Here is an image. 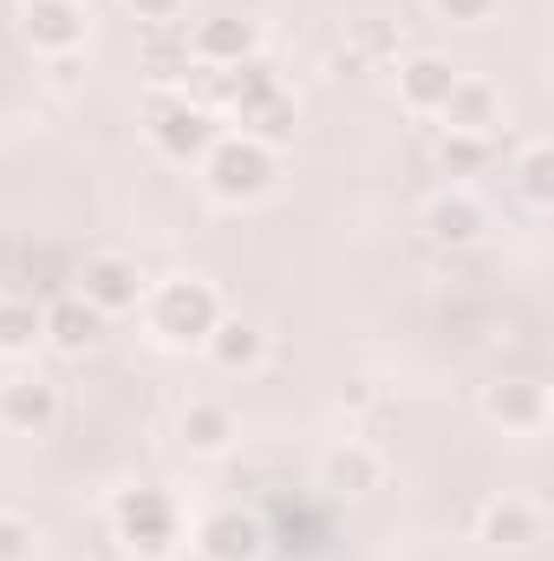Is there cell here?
Masks as SVG:
<instances>
[{
    "instance_id": "6da1fadb",
    "label": "cell",
    "mask_w": 554,
    "mask_h": 561,
    "mask_svg": "<svg viewBox=\"0 0 554 561\" xmlns=\"http://www.w3.org/2000/svg\"><path fill=\"white\" fill-rule=\"evenodd\" d=\"M138 313L163 353H203V340L222 320V294H216V280H203V275H170V280H150Z\"/></svg>"
},
{
    "instance_id": "7a4b0ae2",
    "label": "cell",
    "mask_w": 554,
    "mask_h": 561,
    "mask_svg": "<svg viewBox=\"0 0 554 561\" xmlns=\"http://www.w3.org/2000/svg\"><path fill=\"white\" fill-rule=\"evenodd\" d=\"M203 183L216 203H255L275 190V150L249 131H222L203 150Z\"/></svg>"
},
{
    "instance_id": "3957f363",
    "label": "cell",
    "mask_w": 554,
    "mask_h": 561,
    "mask_svg": "<svg viewBox=\"0 0 554 561\" xmlns=\"http://www.w3.org/2000/svg\"><path fill=\"white\" fill-rule=\"evenodd\" d=\"M143 138H150L157 157H170V163H203V150L222 138V112L203 105V99H189V92H163L143 112Z\"/></svg>"
},
{
    "instance_id": "277c9868",
    "label": "cell",
    "mask_w": 554,
    "mask_h": 561,
    "mask_svg": "<svg viewBox=\"0 0 554 561\" xmlns=\"http://www.w3.org/2000/svg\"><path fill=\"white\" fill-rule=\"evenodd\" d=\"M176 503H170V490H157V483H138V490H118L112 496V529H118V542L131 549V556H170L176 549Z\"/></svg>"
},
{
    "instance_id": "5b68a950",
    "label": "cell",
    "mask_w": 554,
    "mask_h": 561,
    "mask_svg": "<svg viewBox=\"0 0 554 561\" xmlns=\"http://www.w3.org/2000/svg\"><path fill=\"white\" fill-rule=\"evenodd\" d=\"M20 33H26V46L46 53V59L85 53L92 13H85V0H20Z\"/></svg>"
},
{
    "instance_id": "8992f818",
    "label": "cell",
    "mask_w": 554,
    "mask_h": 561,
    "mask_svg": "<svg viewBox=\"0 0 554 561\" xmlns=\"http://www.w3.org/2000/svg\"><path fill=\"white\" fill-rule=\"evenodd\" d=\"M79 300H92L105 320H118V313H138L143 294H150V275H143L131 255H92L85 268H79V287H72Z\"/></svg>"
},
{
    "instance_id": "52a82bcc",
    "label": "cell",
    "mask_w": 554,
    "mask_h": 561,
    "mask_svg": "<svg viewBox=\"0 0 554 561\" xmlns=\"http://www.w3.org/2000/svg\"><path fill=\"white\" fill-rule=\"evenodd\" d=\"M189 59L209 66V72H235V66L262 59V20H249V13L196 20V33H189Z\"/></svg>"
},
{
    "instance_id": "ba28073f",
    "label": "cell",
    "mask_w": 554,
    "mask_h": 561,
    "mask_svg": "<svg viewBox=\"0 0 554 561\" xmlns=\"http://www.w3.org/2000/svg\"><path fill=\"white\" fill-rule=\"evenodd\" d=\"M59 419H66V399H59L53 379L13 373V379L0 386V424H7L13 437H46V431H59Z\"/></svg>"
},
{
    "instance_id": "9c48e42d",
    "label": "cell",
    "mask_w": 554,
    "mask_h": 561,
    "mask_svg": "<svg viewBox=\"0 0 554 561\" xmlns=\"http://www.w3.org/2000/svg\"><path fill=\"white\" fill-rule=\"evenodd\" d=\"M196 556L203 561H262L268 556V529H262V516H249V510H209L203 523H196Z\"/></svg>"
},
{
    "instance_id": "30bf717a",
    "label": "cell",
    "mask_w": 554,
    "mask_h": 561,
    "mask_svg": "<svg viewBox=\"0 0 554 561\" xmlns=\"http://www.w3.org/2000/svg\"><path fill=\"white\" fill-rule=\"evenodd\" d=\"M457 66L443 59V53H412V59H399V105L417 112V118H437L443 112V99L457 92Z\"/></svg>"
},
{
    "instance_id": "8fae6325",
    "label": "cell",
    "mask_w": 554,
    "mask_h": 561,
    "mask_svg": "<svg viewBox=\"0 0 554 561\" xmlns=\"http://www.w3.org/2000/svg\"><path fill=\"white\" fill-rule=\"evenodd\" d=\"M483 229H489V209H483L470 190H437V196L424 203V236H430L437 249H470Z\"/></svg>"
},
{
    "instance_id": "7c38bea8",
    "label": "cell",
    "mask_w": 554,
    "mask_h": 561,
    "mask_svg": "<svg viewBox=\"0 0 554 561\" xmlns=\"http://www.w3.org/2000/svg\"><path fill=\"white\" fill-rule=\"evenodd\" d=\"M320 483L333 496H372L385 483V457L366 444V437H339L326 457H320Z\"/></svg>"
},
{
    "instance_id": "4fadbf2b",
    "label": "cell",
    "mask_w": 554,
    "mask_h": 561,
    "mask_svg": "<svg viewBox=\"0 0 554 561\" xmlns=\"http://www.w3.org/2000/svg\"><path fill=\"white\" fill-rule=\"evenodd\" d=\"M483 412L503 424V431H516V437H535L549 424V386L542 379H496L483 392Z\"/></svg>"
},
{
    "instance_id": "5bb4252c",
    "label": "cell",
    "mask_w": 554,
    "mask_h": 561,
    "mask_svg": "<svg viewBox=\"0 0 554 561\" xmlns=\"http://www.w3.org/2000/svg\"><path fill=\"white\" fill-rule=\"evenodd\" d=\"M203 353H209L216 373H255V366L268 359V333H262L255 320H242V313H222L216 333L203 340Z\"/></svg>"
},
{
    "instance_id": "9a60e30c",
    "label": "cell",
    "mask_w": 554,
    "mask_h": 561,
    "mask_svg": "<svg viewBox=\"0 0 554 561\" xmlns=\"http://www.w3.org/2000/svg\"><path fill=\"white\" fill-rule=\"evenodd\" d=\"M176 444H183L189 457H222V450L235 444V412H229L222 399H189V405L176 412Z\"/></svg>"
},
{
    "instance_id": "2e32d148",
    "label": "cell",
    "mask_w": 554,
    "mask_h": 561,
    "mask_svg": "<svg viewBox=\"0 0 554 561\" xmlns=\"http://www.w3.org/2000/svg\"><path fill=\"white\" fill-rule=\"evenodd\" d=\"M39 313H46V346H59V353H92L105 340V313L92 300H79V294H59Z\"/></svg>"
},
{
    "instance_id": "e0dca14e",
    "label": "cell",
    "mask_w": 554,
    "mask_h": 561,
    "mask_svg": "<svg viewBox=\"0 0 554 561\" xmlns=\"http://www.w3.org/2000/svg\"><path fill=\"white\" fill-rule=\"evenodd\" d=\"M476 536H483L489 549H529V542L542 536V516H535V503H522V496H496V503H483Z\"/></svg>"
},
{
    "instance_id": "ac0fdd59",
    "label": "cell",
    "mask_w": 554,
    "mask_h": 561,
    "mask_svg": "<svg viewBox=\"0 0 554 561\" xmlns=\"http://www.w3.org/2000/svg\"><path fill=\"white\" fill-rule=\"evenodd\" d=\"M443 131H476V138H489L496 125H503V112H496V92L483 85V79H457V92L443 99Z\"/></svg>"
},
{
    "instance_id": "d6986e66",
    "label": "cell",
    "mask_w": 554,
    "mask_h": 561,
    "mask_svg": "<svg viewBox=\"0 0 554 561\" xmlns=\"http://www.w3.org/2000/svg\"><path fill=\"white\" fill-rule=\"evenodd\" d=\"M39 346H46V313L33 300H20V294H0V353L7 359H26Z\"/></svg>"
},
{
    "instance_id": "ffe728a7",
    "label": "cell",
    "mask_w": 554,
    "mask_h": 561,
    "mask_svg": "<svg viewBox=\"0 0 554 561\" xmlns=\"http://www.w3.org/2000/svg\"><path fill=\"white\" fill-rule=\"evenodd\" d=\"M242 131H249V138H262L268 150L293 144V131H300V105H293V92H280V99H268L255 118H242Z\"/></svg>"
},
{
    "instance_id": "44dd1931",
    "label": "cell",
    "mask_w": 554,
    "mask_h": 561,
    "mask_svg": "<svg viewBox=\"0 0 554 561\" xmlns=\"http://www.w3.org/2000/svg\"><path fill=\"white\" fill-rule=\"evenodd\" d=\"M483 163H489V138H476V131H443L437 138V170L443 176H470Z\"/></svg>"
},
{
    "instance_id": "7402d4cb",
    "label": "cell",
    "mask_w": 554,
    "mask_h": 561,
    "mask_svg": "<svg viewBox=\"0 0 554 561\" xmlns=\"http://www.w3.org/2000/svg\"><path fill=\"white\" fill-rule=\"evenodd\" d=\"M516 190H522L529 203H554V150L549 144H529V150H522V163H516Z\"/></svg>"
},
{
    "instance_id": "603a6c76",
    "label": "cell",
    "mask_w": 554,
    "mask_h": 561,
    "mask_svg": "<svg viewBox=\"0 0 554 561\" xmlns=\"http://www.w3.org/2000/svg\"><path fill=\"white\" fill-rule=\"evenodd\" d=\"M0 561H39V523L20 510H0Z\"/></svg>"
},
{
    "instance_id": "cb8c5ba5",
    "label": "cell",
    "mask_w": 554,
    "mask_h": 561,
    "mask_svg": "<svg viewBox=\"0 0 554 561\" xmlns=\"http://www.w3.org/2000/svg\"><path fill=\"white\" fill-rule=\"evenodd\" d=\"M430 7H437V20H450V26H483V20H496L503 0H430Z\"/></svg>"
},
{
    "instance_id": "d4e9b609",
    "label": "cell",
    "mask_w": 554,
    "mask_h": 561,
    "mask_svg": "<svg viewBox=\"0 0 554 561\" xmlns=\"http://www.w3.org/2000/svg\"><path fill=\"white\" fill-rule=\"evenodd\" d=\"M131 13L150 20V26H176V20L189 13V0H131Z\"/></svg>"
},
{
    "instance_id": "484cf974",
    "label": "cell",
    "mask_w": 554,
    "mask_h": 561,
    "mask_svg": "<svg viewBox=\"0 0 554 561\" xmlns=\"http://www.w3.org/2000/svg\"><path fill=\"white\" fill-rule=\"evenodd\" d=\"M46 72H53V85H59V92H72L85 66H79V53H59V59H46Z\"/></svg>"
}]
</instances>
